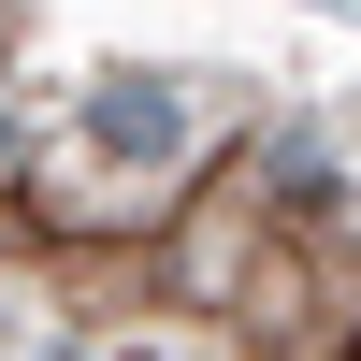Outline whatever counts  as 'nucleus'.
Returning a JSON list of instances; mask_svg holds the SVG:
<instances>
[{"mask_svg": "<svg viewBox=\"0 0 361 361\" xmlns=\"http://www.w3.org/2000/svg\"><path fill=\"white\" fill-rule=\"evenodd\" d=\"M231 318L260 333V361H347L361 347V260L333 246V231L275 217L260 260H246V289H231Z\"/></svg>", "mask_w": 361, "mask_h": 361, "instance_id": "obj_1", "label": "nucleus"}]
</instances>
